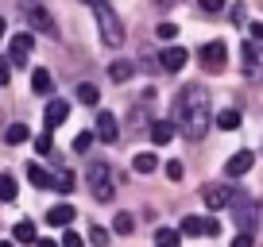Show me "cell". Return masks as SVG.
I'll list each match as a JSON object with an SVG mask.
<instances>
[{
	"mask_svg": "<svg viewBox=\"0 0 263 247\" xmlns=\"http://www.w3.org/2000/svg\"><path fill=\"white\" fill-rule=\"evenodd\" d=\"M108 77H112L116 85H124V81L136 77V66H132V62H112V66H108Z\"/></svg>",
	"mask_w": 263,
	"mask_h": 247,
	"instance_id": "19",
	"label": "cell"
},
{
	"mask_svg": "<svg viewBox=\"0 0 263 247\" xmlns=\"http://www.w3.org/2000/svg\"><path fill=\"white\" fill-rule=\"evenodd\" d=\"M132 166H136V174H155L159 158H155V155H147V151H143V155H136V158H132Z\"/></svg>",
	"mask_w": 263,
	"mask_h": 247,
	"instance_id": "23",
	"label": "cell"
},
{
	"mask_svg": "<svg viewBox=\"0 0 263 247\" xmlns=\"http://www.w3.org/2000/svg\"><path fill=\"white\" fill-rule=\"evenodd\" d=\"M50 147H54V143H50V132L35 135V151H39V155H50Z\"/></svg>",
	"mask_w": 263,
	"mask_h": 247,
	"instance_id": "30",
	"label": "cell"
},
{
	"mask_svg": "<svg viewBox=\"0 0 263 247\" xmlns=\"http://www.w3.org/2000/svg\"><path fill=\"white\" fill-rule=\"evenodd\" d=\"M58 247H85V243H82V236H78V232L66 228V236H62V243H58Z\"/></svg>",
	"mask_w": 263,
	"mask_h": 247,
	"instance_id": "32",
	"label": "cell"
},
{
	"mask_svg": "<svg viewBox=\"0 0 263 247\" xmlns=\"http://www.w3.org/2000/svg\"><path fill=\"white\" fill-rule=\"evenodd\" d=\"M85 181H89V190H93V201H112L116 197V186H112V170H108V162H89L85 166Z\"/></svg>",
	"mask_w": 263,
	"mask_h": 247,
	"instance_id": "2",
	"label": "cell"
},
{
	"mask_svg": "<svg viewBox=\"0 0 263 247\" xmlns=\"http://www.w3.org/2000/svg\"><path fill=\"white\" fill-rule=\"evenodd\" d=\"M201 197H205V205L213 209V213H217V209H229V201H232V186H209Z\"/></svg>",
	"mask_w": 263,
	"mask_h": 247,
	"instance_id": "12",
	"label": "cell"
},
{
	"mask_svg": "<svg viewBox=\"0 0 263 247\" xmlns=\"http://www.w3.org/2000/svg\"><path fill=\"white\" fill-rule=\"evenodd\" d=\"M0 39H4V16H0Z\"/></svg>",
	"mask_w": 263,
	"mask_h": 247,
	"instance_id": "40",
	"label": "cell"
},
{
	"mask_svg": "<svg viewBox=\"0 0 263 247\" xmlns=\"http://www.w3.org/2000/svg\"><path fill=\"white\" fill-rule=\"evenodd\" d=\"M66 116H70V105L66 100H50L47 112H43V120H47V132H54V128H62Z\"/></svg>",
	"mask_w": 263,
	"mask_h": 247,
	"instance_id": "11",
	"label": "cell"
},
{
	"mask_svg": "<svg viewBox=\"0 0 263 247\" xmlns=\"http://www.w3.org/2000/svg\"><path fill=\"white\" fill-rule=\"evenodd\" d=\"M224 4H229V0H201V12L217 16V12H224Z\"/></svg>",
	"mask_w": 263,
	"mask_h": 247,
	"instance_id": "31",
	"label": "cell"
},
{
	"mask_svg": "<svg viewBox=\"0 0 263 247\" xmlns=\"http://www.w3.org/2000/svg\"><path fill=\"white\" fill-rule=\"evenodd\" d=\"M213 123L221 128V132H236V128H240V112H236V108H221V112L213 116Z\"/></svg>",
	"mask_w": 263,
	"mask_h": 247,
	"instance_id": "16",
	"label": "cell"
},
{
	"mask_svg": "<svg viewBox=\"0 0 263 247\" xmlns=\"http://www.w3.org/2000/svg\"><path fill=\"white\" fill-rule=\"evenodd\" d=\"M93 135H97L101 143H116V139H120V123H116V116L112 112H97V132H93Z\"/></svg>",
	"mask_w": 263,
	"mask_h": 247,
	"instance_id": "9",
	"label": "cell"
},
{
	"mask_svg": "<svg viewBox=\"0 0 263 247\" xmlns=\"http://www.w3.org/2000/svg\"><path fill=\"white\" fill-rule=\"evenodd\" d=\"M174 35H178V27H174L171 19H166V24H159V39H166V43H171Z\"/></svg>",
	"mask_w": 263,
	"mask_h": 247,
	"instance_id": "34",
	"label": "cell"
},
{
	"mask_svg": "<svg viewBox=\"0 0 263 247\" xmlns=\"http://www.w3.org/2000/svg\"><path fill=\"white\" fill-rule=\"evenodd\" d=\"M12 236H16V243H35V239H39V232H35V224H31V220H20Z\"/></svg>",
	"mask_w": 263,
	"mask_h": 247,
	"instance_id": "21",
	"label": "cell"
},
{
	"mask_svg": "<svg viewBox=\"0 0 263 247\" xmlns=\"http://www.w3.org/2000/svg\"><path fill=\"white\" fill-rule=\"evenodd\" d=\"M85 4H105V0H85Z\"/></svg>",
	"mask_w": 263,
	"mask_h": 247,
	"instance_id": "41",
	"label": "cell"
},
{
	"mask_svg": "<svg viewBox=\"0 0 263 247\" xmlns=\"http://www.w3.org/2000/svg\"><path fill=\"white\" fill-rule=\"evenodd\" d=\"M16 178L12 174H0V201H16Z\"/></svg>",
	"mask_w": 263,
	"mask_h": 247,
	"instance_id": "27",
	"label": "cell"
},
{
	"mask_svg": "<svg viewBox=\"0 0 263 247\" xmlns=\"http://www.w3.org/2000/svg\"><path fill=\"white\" fill-rule=\"evenodd\" d=\"M186 50H182V47H171V50H163V54H159V62H163V70H166V74H178V70L182 66H186Z\"/></svg>",
	"mask_w": 263,
	"mask_h": 247,
	"instance_id": "14",
	"label": "cell"
},
{
	"mask_svg": "<svg viewBox=\"0 0 263 247\" xmlns=\"http://www.w3.org/2000/svg\"><path fill=\"white\" fill-rule=\"evenodd\" d=\"M224 58H229V47H224L221 39L205 43V47L197 50V62H201V70H205V74H221V70H224Z\"/></svg>",
	"mask_w": 263,
	"mask_h": 247,
	"instance_id": "6",
	"label": "cell"
},
{
	"mask_svg": "<svg viewBox=\"0 0 263 247\" xmlns=\"http://www.w3.org/2000/svg\"><path fill=\"white\" fill-rule=\"evenodd\" d=\"M232 247H255V236L252 232H240V236L232 239Z\"/></svg>",
	"mask_w": 263,
	"mask_h": 247,
	"instance_id": "35",
	"label": "cell"
},
{
	"mask_svg": "<svg viewBox=\"0 0 263 247\" xmlns=\"http://www.w3.org/2000/svg\"><path fill=\"white\" fill-rule=\"evenodd\" d=\"M182 174H186L182 162H166V178H171V181H182Z\"/></svg>",
	"mask_w": 263,
	"mask_h": 247,
	"instance_id": "36",
	"label": "cell"
},
{
	"mask_svg": "<svg viewBox=\"0 0 263 247\" xmlns=\"http://www.w3.org/2000/svg\"><path fill=\"white\" fill-rule=\"evenodd\" d=\"M27 181H31L35 190H50V186H54V174H50L47 166H39V162H27Z\"/></svg>",
	"mask_w": 263,
	"mask_h": 247,
	"instance_id": "13",
	"label": "cell"
},
{
	"mask_svg": "<svg viewBox=\"0 0 263 247\" xmlns=\"http://www.w3.org/2000/svg\"><path fill=\"white\" fill-rule=\"evenodd\" d=\"M112 232H116V236H132V232H136V220H132L128 213H116V220H112Z\"/></svg>",
	"mask_w": 263,
	"mask_h": 247,
	"instance_id": "26",
	"label": "cell"
},
{
	"mask_svg": "<svg viewBox=\"0 0 263 247\" xmlns=\"http://www.w3.org/2000/svg\"><path fill=\"white\" fill-rule=\"evenodd\" d=\"M240 58H244V77L248 81H263V47L255 39H248L240 47Z\"/></svg>",
	"mask_w": 263,
	"mask_h": 247,
	"instance_id": "7",
	"label": "cell"
},
{
	"mask_svg": "<svg viewBox=\"0 0 263 247\" xmlns=\"http://www.w3.org/2000/svg\"><path fill=\"white\" fill-rule=\"evenodd\" d=\"M178 236H205V216H182Z\"/></svg>",
	"mask_w": 263,
	"mask_h": 247,
	"instance_id": "18",
	"label": "cell"
},
{
	"mask_svg": "<svg viewBox=\"0 0 263 247\" xmlns=\"http://www.w3.org/2000/svg\"><path fill=\"white\" fill-rule=\"evenodd\" d=\"M248 31H252V39H255V43L263 39V24H252V27H248Z\"/></svg>",
	"mask_w": 263,
	"mask_h": 247,
	"instance_id": "38",
	"label": "cell"
},
{
	"mask_svg": "<svg viewBox=\"0 0 263 247\" xmlns=\"http://www.w3.org/2000/svg\"><path fill=\"white\" fill-rule=\"evenodd\" d=\"M24 19L35 27V31H43V35H50V39H58V24H54V16L43 8L39 0H24Z\"/></svg>",
	"mask_w": 263,
	"mask_h": 247,
	"instance_id": "4",
	"label": "cell"
},
{
	"mask_svg": "<svg viewBox=\"0 0 263 247\" xmlns=\"http://www.w3.org/2000/svg\"><path fill=\"white\" fill-rule=\"evenodd\" d=\"M8 81H12V70L4 66V58H0V85H8Z\"/></svg>",
	"mask_w": 263,
	"mask_h": 247,
	"instance_id": "37",
	"label": "cell"
},
{
	"mask_svg": "<svg viewBox=\"0 0 263 247\" xmlns=\"http://www.w3.org/2000/svg\"><path fill=\"white\" fill-rule=\"evenodd\" d=\"M0 247H12V243H8V239H0Z\"/></svg>",
	"mask_w": 263,
	"mask_h": 247,
	"instance_id": "43",
	"label": "cell"
},
{
	"mask_svg": "<svg viewBox=\"0 0 263 247\" xmlns=\"http://www.w3.org/2000/svg\"><path fill=\"white\" fill-rule=\"evenodd\" d=\"M89 147H93V132H82L74 139V151H89Z\"/></svg>",
	"mask_w": 263,
	"mask_h": 247,
	"instance_id": "33",
	"label": "cell"
},
{
	"mask_svg": "<svg viewBox=\"0 0 263 247\" xmlns=\"http://www.w3.org/2000/svg\"><path fill=\"white\" fill-rule=\"evenodd\" d=\"M35 247H58L54 239H35Z\"/></svg>",
	"mask_w": 263,
	"mask_h": 247,
	"instance_id": "39",
	"label": "cell"
},
{
	"mask_svg": "<svg viewBox=\"0 0 263 247\" xmlns=\"http://www.w3.org/2000/svg\"><path fill=\"white\" fill-rule=\"evenodd\" d=\"M155 4H174V0H155Z\"/></svg>",
	"mask_w": 263,
	"mask_h": 247,
	"instance_id": "42",
	"label": "cell"
},
{
	"mask_svg": "<svg viewBox=\"0 0 263 247\" xmlns=\"http://www.w3.org/2000/svg\"><path fill=\"white\" fill-rule=\"evenodd\" d=\"M229 205H232V216L240 220V228L255 236V220H259V216H255V213H259L255 197H244V193H236V190H232V201H229Z\"/></svg>",
	"mask_w": 263,
	"mask_h": 247,
	"instance_id": "5",
	"label": "cell"
},
{
	"mask_svg": "<svg viewBox=\"0 0 263 247\" xmlns=\"http://www.w3.org/2000/svg\"><path fill=\"white\" fill-rule=\"evenodd\" d=\"M178 243H182L178 228H155V247H178Z\"/></svg>",
	"mask_w": 263,
	"mask_h": 247,
	"instance_id": "20",
	"label": "cell"
},
{
	"mask_svg": "<svg viewBox=\"0 0 263 247\" xmlns=\"http://www.w3.org/2000/svg\"><path fill=\"white\" fill-rule=\"evenodd\" d=\"M252 162H255V155H252V151H236V155H232L229 162H224V174H229V178H244V174L252 170Z\"/></svg>",
	"mask_w": 263,
	"mask_h": 247,
	"instance_id": "10",
	"label": "cell"
},
{
	"mask_svg": "<svg viewBox=\"0 0 263 247\" xmlns=\"http://www.w3.org/2000/svg\"><path fill=\"white\" fill-rule=\"evenodd\" d=\"M50 85H54V81H50V74H47V70H35V74H31V89L39 93V97H47V93H50Z\"/></svg>",
	"mask_w": 263,
	"mask_h": 247,
	"instance_id": "24",
	"label": "cell"
},
{
	"mask_svg": "<svg viewBox=\"0 0 263 247\" xmlns=\"http://www.w3.org/2000/svg\"><path fill=\"white\" fill-rule=\"evenodd\" d=\"M97 31H101V43H105V47H120L124 43V19L116 16L108 4H97Z\"/></svg>",
	"mask_w": 263,
	"mask_h": 247,
	"instance_id": "3",
	"label": "cell"
},
{
	"mask_svg": "<svg viewBox=\"0 0 263 247\" xmlns=\"http://www.w3.org/2000/svg\"><path fill=\"white\" fill-rule=\"evenodd\" d=\"M89 243H93V247H108V228L93 224V228H89Z\"/></svg>",
	"mask_w": 263,
	"mask_h": 247,
	"instance_id": "29",
	"label": "cell"
},
{
	"mask_svg": "<svg viewBox=\"0 0 263 247\" xmlns=\"http://www.w3.org/2000/svg\"><path fill=\"white\" fill-rule=\"evenodd\" d=\"M74 205H54V209H50V213H47V224H50V228H70V224H74Z\"/></svg>",
	"mask_w": 263,
	"mask_h": 247,
	"instance_id": "15",
	"label": "cell"
},
{
	"mask_svg": "<svg viewBox=\"0 0 263 247\" xmlns=\"http://www.w3.org/2000/svg\"><path fill=\"white\" fill-rule=\"evenodd\" d=\"M151 143H159V147H163V143H171V135H174V123H166V120H151Z\"/></svg>",
	"mask_w": 263,
	"mask_h": 247,
	"instance_id": "17",
	"label": "cell"
},
{
	"mask_svg": "<svg viewBox=\"0 0 263 247\" xmlns=\"http://www.w3.org/2000/svg\"><path fill=\"white\" fill-rule=\"evenodd\" d=\"M74 181H78V178H74L70 170H58V174H54V186H50V190H58V193H74V190H78Z\"/></svg>",
	"mask_w": 263,
	"mask_h": 247,
	"instance_id": "22",
	"label": "cell"
},
{
	"mask_svg": "<svg viewBox=\"0 0 263 247\" xmlns=\"http://www.w3.org/2000/svg\"><path fill=\"white\" fill-rule=\"evenodd\" d=\"M31 50H35V35L31 31L12 35V39H8V62H20V66H24L27 58H31Z\"/></svg>",
	"mask_w": 263,
	"mask_h": 247,
	"instance_id": "8",
	"label": "cell"
},
{
	"mask_svg": "<svg viewBox=\"0 0 263 247\" xmlns=\"http://www.w3.org/2000/svg\"><path fill=\"white\" fill-rule=\"evenodd\" d=\"M97 97H101V93H97V85H93V81H82V85H78V100H82V105H97Z\"/></svg>",
	"mask_w": 263,
	"mask_h": 247,
	"instance_id": "25",
	"label": "cell"
},
{
	"mask_svg": "<svg viewBox=\"0 0 263 247\" xmlns=\"http://www.w3.org/2000/svg\"><path fill=\"white\" fill-rule=\"evenodd\" d=\"M27 135H31V132H27V123H12V128H8V135H4V139H8L12 147H20V143H27Z\"/></svg>",
	"mask_w": 263,
	"mask_h": 247,
	"instance_id": "28",
	"label": "cell"
},
{
	"mask_svg": "<svg viewBox=\"0 0 263 247\" xmlns=\"http://www.w3.org/2000/svg\"><path fill=\"white\" fill-rule=\"evenodd\" d=\"M174 128L182 132L186 143L205 139L209 128H213V105H209V89L205 85H186L178 89V100H174Z\"/></svg>",
	"mask_w": 263,
	"mask_h": 247,
	"instance_id": "1",
	"label": "cell"
}]
</instances>
